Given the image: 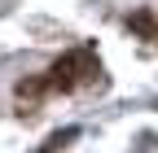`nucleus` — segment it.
<instances>
[{"label":"nucleus","mask_w":158,"mask_h":153,"mask_svg":"<svg viewBox=\"0 0 158 153\" xmlns=\"http://www.w3.org/2000/svg\"><path fill=\"white\" fill-rule=\"evenodd\" d=\"M127 26L141 31V35H154V18H149V13H136V18H127Z\"/></svg>","instance_id":"3"},{"label":"nucleus","mask_w":158,"mask_h":153,"mask_svg":"<svg viewBox=\"0 0 158 153\" xmlns=\"http://www.w3.org/2000/svg\"><path fill=\"white\" fill-rule=\"evenodd\" d=\"M44 88H53V83L44 79V74H35V79H18V88H13V92H18V96L27 101V96H40Z\"/></svg>","instance_id":"2"},{"label":"nucleus","mask_w":158,"mask_h":153,"mask_svg":"<svg viewBox=\"0 0 158 153\" xmlns=\"http://www.w3.org/2000/svg\"><path fill=\"white\" fill-rule=\"evenodd\" d=\"M79 70H92V61H88V53H66L62 61H57V66L48 70V83H53L57 92H70V88L79 83Z\"/></svg>","instance_id":"1"}]
</instances>
